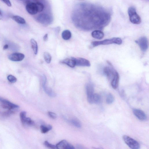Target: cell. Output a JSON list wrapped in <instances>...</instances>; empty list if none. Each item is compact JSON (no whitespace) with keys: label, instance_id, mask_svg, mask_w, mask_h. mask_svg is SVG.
Instances as JSON below:
<instances>
[{"label":"cell","instance_id":"obj_1","mask_svg":"<svg viewBox=\"0 0 149 149\" xmlns=\"http://www.w3.org/2000/svg\"><path fill=\"white\" fill-rule=\"evenodd\" d=\"M122 43V40L118 37L106 39L101 41L92 42L91 43V47L93 48L101 45H107L113 44L121 45Z\"/></svg>","mask_w":149,"mask_h":149},{"label":"cell","instance_id":"obj_2","mask_svg":"<svg viewBox=\"0 0 149 149\" xmlns=\"http://www.w3.org/2000/svg\"><path fill=\"white\" fill-rule=\"evenodd\" d=\"M128 13L130 22L135 24H139L141 23V18L137 13L134 7H130L128 9Z\"/></svg>","mask_w":149,"mask_h":149},{"label":"cell","instance_id":"obj_3","mask_svg":"<svg viewBox=\"0 0 149 149\" xmlns=\"http://www.w3.org/2000/svg\"><path fill=\"white\" fill-rule=\"evenodd\" d=\"M109 66H105L103 69V73L108 79L111 80L115 77L117 71L114 69L111 64L107 62Z\"/></svg>","mask_w":149,"mask_h":149},{"label":"cell","instance_id":"obj_4","mask_svg":"<svg viewBox=\"0 0 149 149\" xmlns=\"http://www.w3.org/2000/svg\"><path fill=\"white\" fill-rule=\"evenodd\" d=\"M37 2L38 1L36 0H29L28 1L26 5V9L29 14L34 15L38 12L36 4Z\"/></svg>","mask_w":149,"mask_h":149},{"label":"cell","instance_id":"obj_5","mask_svg":"<svg viewBox=\"0 0 149 149\" xmlns=\"http://www.w3.org/2000/svg\"><path fill=\"white\" fill-rule=\"evenodd\" d=\"M123 138L125 143L130 148L133 149H138L140 146L136 140L128 136H123Z\"/></svg>","mask_w":149,"mask_h":149},{"label":"cell","instance_id":"obj_6","mask_svg":"<svg viewBox=\"0 0 149 149\" xmlns=\"http://www.w3.org/2000/svg\"><path fill=\"white\" fill-rule=\"evenodd\" d=\"M86 90L87 101L89 103L92 104L93 97L95 94L94 86L91 84L88 83L86 85Z\"/></svg>","mask_w":149,"mask_h":149},{"label":"cell","instance_id":"obj_7","mask_svg":"<svg viewBox=\"0 0 149 149\" xmlns=\"http://www.w3.org/2000/svg\"><path fill=\"white\" fill-rule=\"evenodd\" d=\"M136 42L142 51L145 52L147 50L148 47V42L146 37H142L136 41Z\"/></svg>","mask_w":149,"mask_h":149},{"label":"cell","instance_id":"obj_8","mask_svg":"<svg viewBox=\"0 0 149 149\" xmlns=\"http://www.w3.org/2000/svg\"><path fill=\"white\" fill-rule=\"evenodd\" d=\"M0 102L2 107L4 109L12 110L19 107V106L18 105L1 97H0Z\"/></svg>","mask_w":149,"mask_h":149},{"label":"cell","instance_id":"obj_9","mask_svg":"<svg viewBox=\"0 0 149 149\" xmlns=\"http://www.w3.org/2000/svg\"><path fill=\"white\" fill-rule=\"evenodd\" d=\"M26 111H23L20 113L21 121L24 126H32L34 124V122L30 118L27 117Z\"/></svg>","mask_w":149,"mask_h":149},{"label":"cell","instance_id":"obj_10","mask_svg":"<svg viewBox=\"0 0 149 149\" xmlns=\"http://www.w3.org/2000/svg\"><path fill=\"white\" fill-rule=\"evenodd\" d=\"M71 58L75 61L76 66L85 67H89L91 66L90 62L86 59L80 58Z\"/></svg>","mask_w":149,"mask_h":149},{"label":"cell","instance_id":"obj_11","mask_svg":"<svg viewBox=\"0 0 149 149\" xmlns=\"http://www.w3.org/2000/svg\"><path fill=\"white\" fill-rule=\"evenodd\" d=\"M56 148L58 149H74V148L72 145L66 140H63L61 141L56 145Z\"/></svg>","mask_w":149,"mask_h":149},{"label":"cell","instance_id":"obj_12","mask_svg":"<svg viewBox=\"0 0 149 149\" xmlns=\"http://www.w3.org/2000/svg\"><path fill=\"white\" fill-rule=\"evenodd\" d=\"M25 57V55L22 53H15L10 55L9 56V59L12 61L18 62L23 60Z\"/></svg>","mask_w":149,"mask_h":149},{"label":"cell","instance_id":"obj_13","mask_svg":"<svg viewBox=\"0 0 149 149\" xmlns=\"http://www.w3.org/2000/svg\"><path fill=\"white\" fill-rule=\"evenodd\" d=\"M133 111L135 115L140 120L144 121L146 119L147 116L142 110L135 109H134Z\"/></svg>","mask_w":149,"mask_h":149},{"label":"cell","instance_id":"obj_14","mask_svg":"<svg viewBox=\"0 0 149 149\" xmlns=\"http://www.w3.org/2000/svg\"><path fill=\"white\" fill-rule=\"evenodd\" d=\"M46 83H42L44 91L49 97H55L56 96V94L51 88L46 85Z\"/></svg>","mask_w":149,"mask_h":149},{"label":"cell","instance_id":"obj_15","mask_svg":"<svg viewBox=\"0 0 149 149\" xmlns=\"http://www.w3.org/2000/svg\"><path fill=\"white\" fill-rule=\"evenodd\" d=\"M91 36L94 38L101 40L102 39L104 36V33L99 30H95L93 31L91 33Z\"/></svg>","mask_w":149,"mask_h":149},{"label":"cell","instance_id":"obj_16","mask_svg":"<svg viewBox=\"0 0 149 149\" xmlns=\"http://www.w3.org/2000/svg\"><path fill=\"white\" fill-rule=\"evenodd\" d=\"M119 80V76L117 72L114 78L111 81V86L114 89H117L118 87Z\"/></svg>","mask_w":149,"mask_h":149},{"label":"cell","instance_id":"obj_17","mask_svg":"<svg viewBox=\"0 0 149 149\" xmlns=\"http://www.w3.org/2000/svg\"><path fill=\"white\" fill-rule=\"evenodd\" d=\"M62 64H65L71 68H74L76 66V64L72 58L70 59H66L60 62Z\"/></svg>","mask_w":149,"mask_h":149},{"label":"cell","instance_id":"obj_18","mask_svg":"<svg viewBox=\"0 0 149 149\" xmlns=\"http://www.w3.org/2000/svg\"><path fill=\"white\" fill-rule=\"evenodd\" d=\"M71 32L68 30L63 31L62 34V38L65 40H67L70 39L71 38Z\"/></svg>","mask_w":149,"mask_h":149},{"label":"cell","instance_id":"obj_19","mask_svg":"<svg viewBox=\"0 0 149 149\" xmlns=\"http://www.w3.org/2000/svg\"><path fill=\"white\" fill-rule=\"evenodd\" d=\"M30 43L34 53L36 55L38 51V46L37 42L34 39H32L30 40Z\"/></svg>","mask_w":149,"mask_h":149},{"label":"cell","instance_id":"obj_20","mask_svg":"<svg viewBox=\"0 0 149 149\" xmlns=\"http://www.w3.org/2000/svg\"><path fill=\"white\" fill-rule=\"evenodd\" d=\"M68 121L77 128H80L81 127V122L77 119H73L68 120Z\"/></svg>","mask_w":149,"mask_h":149},{"label":"cell","instance_id":"obj_21","mask_svg":"<svg viewBox=\"0 0 149 149\" xmlns=\"http://www.w3.org/2000/svg\"><path fill=\"white\" fill-rule=\"evenodd\" d=\"M13 19L18 23L23 24L26 23L25 20L22 17L17 16H14L12 17Z\"/></svg>","mask_w":149,"mask_h":149},{"label":"cell","instance_id":"obj_22","mask_svg":"<svg viewBox=\"0 0 149 149\" xmlns=\"http://www.w3.org/2000/svg\"><path fill=\"white\" fill-rule=\"evenodd\" d=\"M52 129V127L50 125L45 126L42 125L40 126L41 131L42 133L45 134L51 130Z\"/></svg>","mask_w":149,"mask_h":149},{"label":"cell","instance_id":"obj_23","mask_svg":"<svg viewBox=\"0 0 149 149\" xmlns=\"http://www.w3.org/2000/svg\"><path fill=\"white\" fill-rule=\"evenodd\" d=\"M101 96L97 94H95L93 98V104H99L101 101Z\"/></svg>","mask_w":149,"mask_h":149},{"label":"cell","instance_id":"obj_24","mask_svg":"<svg viewBox=\"0 0 149 149\" xmlns=\"http://www.w3.org/2000/svg\"><path fill=\"white\" fill-rule=\"evenodd\" d=\"M114 101V97L111 94H109L107 96L106 99V102L108 104L112 103Z\"/></svg>","mask_w":149,"mask_h":149},{"label":"cell","instance_id":"obj_25","mask_svg":"<svg viewBox=\"0 0 149 149\" xmlns=\"http://www.w3.org/2000/svg\"><path fill=\"white\" fill-rule=\"evenodd\" d=\"M44 57L46 62L48 64L50 63L52 57L50 54L48 52H45L44 53Z\"/></svg>","mask_w":149,"mask_h":149},{"label":"cell","instance_id":"obj_26","mask_svg":"<svg viewBox=\"0 0 149 149\" xmlns=\"http://www.w3.org/2000/svg\"><path fill=\"white\" fill-rule=\"evenodd\" d=\"M36 5L37 7V9H38V12H40L42 11L44 8V5L40 2H37Z\"/></svg>","mask_w":149,"mask_h":149},{"label":"cell","instance_id":"obj_27","mask_svg":"<svg viewBox=\"0 0 149 149\" xmlns=\"http://www.w3.org/2000/svg\"><path fill=\"white\" fill-rule=\"evenodd\" d=\"M44 144L46 146L49 148L52 149H57L56 146L52 145L50 143L48 142L47 141H45L44 142Z\"/></svg>","mask_w":149,"mask_h":149},{"label":"cell","instance_id":"obj_28","mask_svg":"<svg viewBox=\"0 0 149 149\" xmlns=\"http://www.w3.org/2000/svg\"><path fill=\"white\" fill-rule=\"evenodd\" d=\"M7 79L9 82L12 83H15L17 80L16 78L12 75H9L7 77Z\"/></svg>","mask_w":149,"mask_h":149},{"label":"cell","instance_id":"obj_29","mask_svg":"<svg viewBox=\"0 0 149 149\" xmlns=\"http://www.w3.org/2000/svg\"><path fill=\"white\" fill-rule=\"evenodd\" d=\"M48 114L49 116L51 118L55 119L57 118V115L55 113L51 111H48Z\"/></svg>","mask_w":149,"mask_h":149},{"label":"cell","instance_id":"obj_30","mask_svg":"<svg viewBox=\"0 0 149 149\" xmlns=\"http://www.w3.org/2000/svg\"><path fill=\"white\" fill-rule=\"evenodd\" d=\"M14 113V111L11 110H9L8 111L5 112L3 113V115L6 116H9Z\"/></svg>","mask_w":149,"mask_h":149},{"label":"cell","instance_id":"obj_31","mask_svg":"<svg viewBox=\"0 0 149 149\" xmlns=\"http://www.w3.org/2000/svg\"><path fill=\"white\" fill-rule=\"evenodd\" d=\"M1 1H3L9 7H11V4L9 0H1Z\"/></svg>","mask_w":149,"mask_h":149},{"label":"cell","instance_id":"obj_32","mask_svg":"<svg viewBox=\"0 0 149 149\" xmlns=\"http://www.w3.org/2000/svg\"><path fill=\"white\" fill-rule=\"evenodd\" d=\"M45 42H46L48 40V34H46L44 36L43 38Z\"/></svg>","mask_w":149,"mask_h":149},{"label":"cell","instance_id":"obj_33","mask_svg":"<svg viewBox=\"0 0 149 149\" xmlns=\"http://www.w3.org/2000/svg\"><path fill=\"white\" fill-rule=\"evenodd\" d=\"M9 46L8 45L6 44L5 45L3 48V50H5L7 49L8 48Z\"/></svg>","mask_w":149,"mask_h":149},{"label":"cell","instance_id":"obj_34","mask_svg":"<svg viewBox=\"0 0 149 149\" xmlns=\"http://www.w3.org/2000/svg\"><path fill=\"white\" fill-rule=\"evenodd\" d=\"M77 148H79V149H83V147L81 145H77Z\"/></svg>","mask_w":149,"mask_h":149},{"label":"cell","instance_id":"obj_35","mask_svg":"<svg viewBox=\"0 0 149 149\" xmlns=\"http://www.w3.org/2000/svg\"><path fill=\"white\" fill-rule=\"evenodd\" d=\"M2 14L1 11H0V19H1L2 17Z\"/></svg>","mask_w":149,"mask_h":149}]
</instances>
